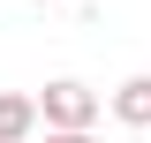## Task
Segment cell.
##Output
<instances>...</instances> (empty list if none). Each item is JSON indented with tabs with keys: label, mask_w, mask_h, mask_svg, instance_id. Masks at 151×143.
<instances>
[{
	"label": "cell",
	"mask_w": 151,
	"mask_h": 143,
	"mask_svg": "<svg viewBox=\"0 0 151 143\" xmlns=\"http://www.w3.org/2000/svg\"><path fill=\"white\" fill-rule=\"evenodd\" d=\"M98 113H106V98H98L91 83H76V75H60V83L38 90V128H45V136H91Z\"/></svg>",
	"instance_id": "6da1fadb"
},
{
	"label": "cell",
	"mask_w": 151,
	"mask_h": 143,
	"mask_svg": "<svg viewBox=\"0 0 151 143\" xmlns=\"http://www.w3.org/2000/svg\"><path fill=\"white\" fill-rule=\"evenodd\" d=\"M106 106H113V121H121V128H144V136H151V75L113 83V98H106Z\"/></svg>",
	"instance_id": "7a4b0ae2"
},
{
	"label": "cell",
	"mask_w": 151,
	"mask_h": 143,
	"mask_svg": "<svg viewBox=\"0 0 151 143\" xmlns=\"http://www.w3.org/2000/svg\"><path fill=\"white\" fill-rule=\"evenodd\" d=\"M38 136V98L30 90H0V143H30Z\"/></svg>",
	"instance_id": "3957f363"
},
{
	"label": "cell",
	"mask_w": 151,
	"mask_h": 143,
	"mask_svg": "<svg viewBox=\"0 0 151 143\" xmlns=\"http://www.w3.org/2000/svg\"><path fill=\"white\" fill-rule=\"evenodd\" d=\"M45 143H98V136H45Z\"/></svg>",
	"instance_id": "277c9868"
},
{
	"label": "cell",
	"mask_w": 151,
	"mask_h": 143,
	"mask_svg": "<svg viewBox=\"0 0 151 143\" xmlns=\"http://www.w3.org/2000/svg\"><path fill=\"white\" fill-rule=\"evenodd\" d=\"M30 8H45V0H30Z\"/></svg>",
	"instance_id": "5b68a950"
}]
</instances>
